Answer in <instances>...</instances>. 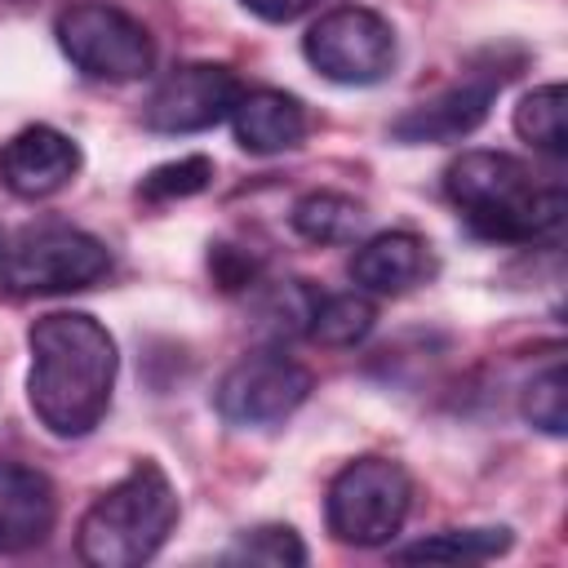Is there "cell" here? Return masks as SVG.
I'll return each instance as SVG.
<instances>
[{
    "label": "cell",
    "instance_id": "30bf717a",
    "mask_svg": "<svg viewBox=\"0 0 568 568\" xmlns=\"http://www.w3.org/2000/svg\"><path fill=\"white\" fill-rule=\"evenodd\" d=\"M510 80V71L501 62H475L470 71H462L453 84H444L439 93L422 98L417 106H408L395 124L390 138L404 146H422V142H457L466 133H475L488 120L493 98L501 93V84Z\"/></svg>",
    "mask_w": 568,
    "mask_h": 568
},
{
    "label": "cell",
    "instance_id": "ba28073f",
    "mask_svg": "<svg viewBox=\"0 0 568 568\" xmlns=\"http://www.w3.org/2000/svg\"><path fill=\"white\" fill-rule=\"evenodd\" d=\"M315 377L306 364L280 355V351H253L244 359H235L217 390H213V408L226 426H275L288 413H297L311 395Z\"/></svg>",
    "mask_w": 568,
    "mask_h": 568
},
{
    "label": "cell",
    "instance_id": "ac0fdd59",
    "mask_svg": "<svg viewBox=\"0 0 568 568\" xmlns=\"http://www.w3.org/2000/svg\"><path fill=\"white\" fill-rule=\"evenodd\" d=\"M510 550V528H444L413 546H399L395 559H497Z\"/></svg>",
    "mask_w": 568,
    "mask_h": 568
},
{
    "label": "cell",
    "instance_id": "8992f818",
    "mask_svg": "<svg viewBox=\"0 0 568 568\" xmlns=\"http://www.w3.org/2000/svg\"><path fill=\"white\" fill-rule=\"evenodd\" d=\"M53 36H58V49L71 58V67L84 71L89 80L129 84V80L151 75V67H155L151 31L133 13H124L106 0L67 4L53 22Z\"/></svg>",
    "mask_w": 568,
    "mask_h": 568
},
{
    "label": "cell",
    "instance_id": "e0dca14e",
    "mask_svg": "<svg viewBox=\"0 0 568 568\" xmlns=\"http://www.w3.org/2000/svg\"><path fill=\"white\" fill-rule=\"evenodd\" d=\"M515 133H519L528 146H537V151H546V155L559 160V155L568 151V129H564V84H541V89L524 93L519 106H515Z\"/></svg>",
    "mask_w": 568,
    "mask_h": 568
},
{
    "label": "cell",
    "instance_id": "8fae6325",
    "mask_svg": "<svg viewBox=\"0 0 568 568\" xmlns=\"http://www.w3.org/2000/svg\"><path fill=\"white\" fill-rule=\"evenodd\" d=\"M80 173V146L53 124H27L0 146V186L18 200H44L71 186Z\"/></svg>",
    "mask_w": 568,
    "mask_h": 568
},
{
    "label": "cell",
    "instance_id": "9a60e30c",
    "mask_svg": "<svg viewBox=\"0 0 568 568\" xmlns=\"http://www.w3.org/2000/svg\"><path fill=\"white\" fill-rule=\"evenodd\" d=\"M293 231L311 244H355L364 235V204L355 195H342V191H306L293 213H288Z\"/></svg>",
    "mask_w": 568,
    "mask_h": 568
},
{
    "label": "cell",
    "instance_id": "7c38bea8",
    "mask_svg": "<svg viewBox=\"0 0 568 568\" xmlns=\"http://www.w3.org/2000/svg\"><path fill=\"white\" fill-rule=\"evenodd\" d=\"M58 524V493L36 466L0 457V555L44 546Z\"/></svg>",
    "mask_w": 568,
    "mask_h": 568
},
{
    "label": "cell",
    "instance_id": "7402d4cb",
    "mask_svg": "<svg viewBox=\"0 0 568 568\" xmlns=\"http://www.w3.org/2000/svg\"><path fill=\"white\" fill-rule=\"evenodd\" d=\"M209 271H213V284L222 288V293H244V288H253L257 284V275H262V257L253 253V248H244V244H213L209 248Z\"/></svg>",
    "mask_w": 568,
    "mask_h": 568
},
{
    "label": "cell",
    "instance_id": "ffe728a7",
    "mask_svg": "<svg viewBox=\"0 0 568 568\" xmlns=\"http://www.w3.org/2000/svg\"><path fill=\"white\" fill-rule=\"evenodd\" d=\"M209 182H213V160H209V155H182V160L155 164V169L138 182V195L151 200V204H169V200L200 195Z\"/></svg>",
    "mask_w": 568,
    "mask_h": 568
},
{
    "label": "cell",
    "instance_id": "603a6c76",
    "mask_svg": "<svg viewBox=\"0 0 568 568\" xmlns=\"http://www.w3.org/2000/svg\"><path fill=\"white\" fill-rule=\"evenodd\" d=\"M248 13H257V18H266V22H293V18H302L315 0H240Z\"/></svg>",
    "mask_w": 568,
    "mask_h": 568
},
{
    "label": "cell",
    "instance_id": "7a4b0ae2",
    "mask_svg": "<svg viewBox=\"0 0 568 568\" xmlns=\"http://www.w3.org/2000/svg\"><path fill=\"white\" fill-rule=\"evenodd\" d=\"M444 195L479 240L532 244L564 222V182H541L506 151H462L444 169Z\"/></svg>",
    "mask_w": 568,
    "mask_h": 568
},
{
    "label": "cell",
    "instance_id": "44dd1931",
    "mask_svg": "<svg viewBox=\"0 0 568 568\" xmlns=\"http://www.w3.org/2000/svg\"><path fill=\"white\" fill-rule=\"evenodd\" d=\"M519 408L541 435H564L568 430V399H564V364L559 359H550L541 373H532V382L524 386Z\"/></svg>",
    "mask_w": 568,
    "mask_h": 568
},
{
    "label": "cell",
    "instance_id": "5bb4252c",
    "mask_svg": "<svg viewBox=\"0 0 568 568\" xmlns=\"http://www.w3.org/2000/svg\"><path fill=\"white\" fill-rule=\"evenodd\" d=\"M430 275V248L413 231H377L351 253V280L364 293L395 297Z\"/></svg>",
    "mask_w": 568,
    "mask_h": 568
},
{
    "label": "cell",
    "instance_id": "6da1fadb",
    "mask_svg": "<svg viewBox=\"0 0 568 568\" xmlns=\"http://www.w3.org/2000/svg\"><path fill=\"white\" fill-rule=\"evenodd\" d=\"M31 346V373H27V399L40 426L58 439L89 435L115 390V337L106 324H98L84 311H49L27 328Z\"/></svg>",
    "mask_w": 568,
    "mask_h": 568
},
{
    "label": "cell",
    "instance_id": "3957f363",
    "mask_svg": "<svg viewBox=\"0 0 568 568\" xmlns=\"http://www.w3.org/2000/svg\"><path fill=\"white\" fill-rule=\"evenodd\" d=\"M178 488L160 462H133V470L111 484L75 528V550L89 568H138L155 559L178 524Z\"/></svg>",
    "mask_w": 568,
    "mask_h": 568
},
{
    "label": "cell",
    "instance_id": "cb8c5ba5",
    "mask_svg": "<svg viewBox=\"0 0 568 568\" xmlns=\"http://www.w3.org/2000/svg\"><path fill=\"white\" fill-rule=\"evenodd\" d=\"M4 240H9V235H4V231H0V257H4Z\"/></svg>",
    "mask_w": 568,
    "mask_h": 568
},
{
    "label": "cell",
    "instance_id": "4fadbf2b",
    "mask_svg": "<svg viewBox=\"0 0 568 568\" xmlns=\"http://www.w3.org/2000/svg\"><path fill=\"white\" fill-rule=\"evenodd\" d=\"M231 129L235 142L253 155H280L302 146L311 115L302 106V98L284 93V89H248L240 93V102L231 106Z\"/></svg>",
    "mask_w": 568,
    "mask_h": 568
},
{
    "label": "cell",
    "instance_id": "2e32d148",
    "mask_svg": "<svg viewBox=\"0 0 568 568\" xmlns=\"http://www.w3.org/2000/svg\"><path fill=\"white\" fill-rule=\"evenodd\" d=\"M373 324H377V311L364 293H328V297H315L306 337L320 346H355L373 333Z\"/></svg>",
    "mask_w": 568,
    "mask_h": 568
},
{
    "label": "cell",
    "instance_id": "277c9868",
    "mask_svg": "<svg viewBox=\"0 0 568 568\" xmlns=\"http://www.w3.org/2000/svg\"><path fill=\"white\" fill-rule=\"evenodd\" d=\"M111 248L71 226V222H36L4 240L0 257V288L13 297H53V293H80L106 280Z\"/></svg>",
    "mask_w": 568,
    "mask_h": 568
},
{
    "label": "cell",
    "instance_id": "d6986e66",
    "mask_svg": "<svg viewBox=\"0 0 568 568\" xmlns=\"http://www.w3.org/2000/svg\"><path fill=\"white\" fill-rule=\"evenodd\" d=\"M222 564H266V568H302L306 564V546L288 524H262L253 532H244Z\"/></svg>",
    "mask_w": 568,
    "mask_h": 568
},
{
    "label": "cell",
    "instance_id": "52a82bcc",
    "mask_svg": "<svg viewBox=\"0 0 568 568\" xmlns=\"http://www.w3.org/2000/svg\"><path fill=\"white\" fill-rule=\"evenodd\" d=\"M302 53L333 84H377L395 71L399 44H395V27L382 13L342 4L328 9L302 36Z\"/></svg>",
    "mask_w": 568,
    "mask_h": 568
},
{
    "label": "cell",
    "instance_id": "9c48e42d",
    "mask_svg": "<svg viewBox=\"0 0 568 568\" xmlns=\"http://www.w3.org/2000/svg\"><path fill=\"white\" fill-rule=\"evenodd\" d=\"M244 84L222 62H182L173 67L146 98L142 124L151 133H204L222 120H231V106L240 102Z\"/></svg>",
    "mask_w": 568,
    "mask_h": 568
},
{
    "label": "cell",
    "instance_id": "5b68a950",
    "mask_svg": "<svg viewBox=\"0 0 568 568\" xmlns=\"http://www.w3.org/2000/svg\"><path fill=\"white\" fill-rule=\"evenodd\" d=\"M413 510V479L390 457H355L346 462L324 493V524L342 546H386L399 537Z\"/></svg>",
    "mask_w": 568,
    "mask_h": 568
}]
</instances>
